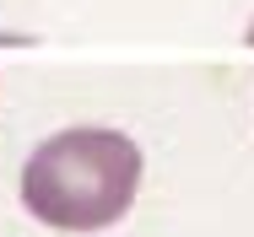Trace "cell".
I'll return each instance as SVG.
<instances>
[{
    "mask_svg": "<svg viewBox=\"0 0 254 237\" xmlns=\"http://www.w3.org/2000/svg\"><path fill=\"white\" fill-rule=\"evenodd\" d=\"M141 189V145L119 130H60L22 162V205L60 232L114 227Z\"/></svg>",
    "mask_w": 254,
    "mask_h": 237,
    "instance_id": "6da1fadb",
    "label": "cell"
},
{
    "mask_svg": "<svg viewBox=\"0 0 254 237\" xmlns=\"http://www.w3.org/2000/svg\"><path fill=\"white\" fill-rule=\"evenodd\" d=\"M244 38H249V44H254V22H249V33H244Z\"/></svg>",
    "mask_w": 254,
    "mask_h": 237,
    "instance_id": "7a4b0ae2",
    "label": "cell"
}]
</instances>
